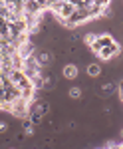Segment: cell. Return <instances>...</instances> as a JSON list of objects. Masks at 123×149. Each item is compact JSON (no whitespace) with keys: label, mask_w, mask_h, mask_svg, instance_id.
<instances>
[{"label":"cell","mask_w":123,"mask_h":149,"mask_svg":"<svg viewBox=\"0 0 123 149\" xmlns=\"http://www.w3.org/2000/svg\"><path fill=\"white\" fill-rule=\"evenodd\" d=\"M79 74V68L76 64H66L64 68H62V76L66 78V80H74V78H78Z\"/></svg>","instance_id":"1"},{"label":"cell","mask_w":123,"mask_h":149,"mask_svg":"<svg viewBox=\"0 0 123 149\" xmlns=\"http://www.w3.org/2000/svg\"><path fill=\"white\" fill-rule=\"evenodd\" d=\"M99 74H101L99 64H90V66H88V76H90V78H97Z\"/></svg>","instance_id":"2"},{"label":"cell","mask_w":123,"mask_h":149,"mask_svg":"<svg viewBox=\"0 0 123 149\" xmlns=\"http://www.w3.org/2000/svg\"><path fill=\"white\" fill-rule=\"evenodd\" d=\"M69 97H72V100H79V97H81V88H69Z\"/></svg>","instance_id":"3"},{"label":"cell","mask_w":123,"mask_h":149,"mask_svg":"<svg viewBox=\"0 0 123 149\" xmlns=\"http://www.w3.org/2000/svg\"><path fill=\"white\" fill-rule=\"evenodd\" d=\"M24 133H26V135H32V133H34L32 123H26V125H24Z\"/></svg>","instance_id":"4"},{"label":"cell","mask_w":123,"mask_h":149,"mask_svg":"<svg viewBox=\"0 0 123 149\" xmlns=\"http://www.w3.org/2000/svg\"><path fill=\"white\" fill-rule=\"evenodd\" d=\"M4 131H8V123L6 121H0V133H4Z\"/></svg>","instance_id":"5"},{"label":"cell","mask_w":123,"mask_h":149,"mask_svg":"<svg viewBox=\"0 0 123 149\" xmlns=\"http://www.w3.org/2000/svg\"><path fill=\"white\" fill-rule=\"evenodd\" d=\"M12 149H14V147H12Z\"/></svg>","instance_id":"6"}]
</instances>
